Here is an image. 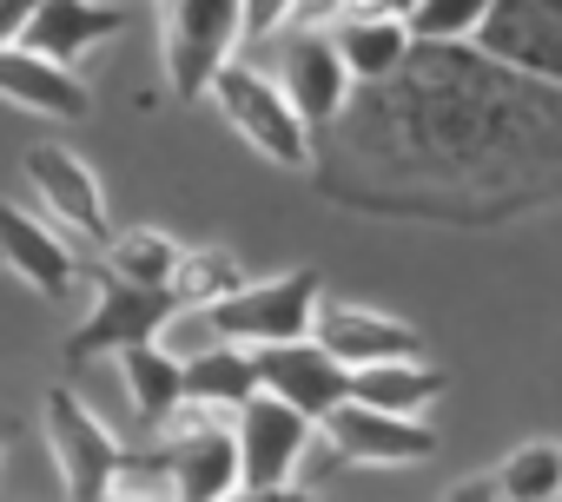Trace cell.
I'll return each mask as SVG.
<instances>
[{
	"label": "cell",
	"mask_w": 562,
	"mask_h": 502,
	"mask_svg": "<svg viewBox=\"0 0 562 502\" xmlns=\"http://www.w3.org/2000/svg\"><path fill=\"white\" fill-rule=\"evenodd\" d=\"M331 133L345 159L391 185L384 212L503 218L549 198L562 100L549 80L509 73L470 41H417L391 80L351 93Z\"/></svg>",
	"instance_id": "1"
},
{
	"label": "cell",
	"mask_w": 562,
	"mask_h": 502,
	"mask_svg": "<svg viewBox=\"0 0 562 502\" xmlns=\"http://www.w3.org/2000/svg\"><path fill=\"white\" fill-rule=\"evenodd\" d=\"M212 106L225 113V126L258 152V159H271L278 172H312L318 166V133L305 126V113L292 106V93L278 87V73L271 67H251V60H225L218 73H212Z\"/></svg>",
	"instance_id": "2"
},
{
	"label": "cell",
	"mask_w": 562,
	"mask_h": 502,
	"mask_svg": "<svg viewBox=\"0 0 562 502\" xmlns=\"http://www.w3.org/2000/svg\"><path fill=\"white\" fill-rule=\"evenodd\" d=\"M232 430H238V489L245 495H285L305 469V449L318 436V423L305 410H292L285 397H245L232 410Z\"/></svg>",
	"instance_id": "3"
},
{
	"label": "cell",
	"mask_w": 562,
	"mask_h": 502,
	"mask_svg": "<svg viewBox=\"0 0 562 502\" xmlns=\"http://www.w3.org/2000/svg\"><path fill=\"white\" fill-rule=\"evenodd\" d=\"M318 298H325V278L318 272H278V278H245L218 311V331L232 344H285V338H312L318 324Z\"/></svg>",
	"instance_id": "4"
},
{
	"label": "cell",
	"mask_w": 562,
	"mask_h": 502,
	"mask_svg": "<svg viewBox=\"0 0 562 502\" xmlns=\"http://www.w3.org/2000/svg\"><path fill=\"white\" fill-rule=\"evenodd\" d=\"M159 47L172 93H205L212 73L238 54V0H159Z\"/></svg>",
	"instance_id": "5"
},
{
	"label": "cell",
	"mask_w": 562,
	"mask_h": 502,
	"mask_svg": "<svg viewBox=\"0 0 562 502\" xmlns=\"http://www.w3.org/2000/svg\"><path fill=\"white\" fill-rule=\"evenodd\" d=\"M271 41H278V60H271L278 87L292 93V106L305 113L312 133H331L338 113H345L351 93H358V80H351V67H345L331 27H285V34H271Z\"/></svg>",
	"instance_id": "6"
},
{
	"label": "cell",
	"mask_w": 562,
	"mask_h": 502,
	"mask_svg": "<svg viewBox=\"0 0 562 502\" xmlns=\"http://www.w3.org/2000/svg\"><path fill=\"white\" fill-rule=\"evenodd\" d=\"M318 436L338 449V463H364V469H404V463H424L437 456V430L424 417H404V410H378V403H331L318 417Z\"/></svg>",
	"instance_id": "7"
},
{
	"label": "cell",
	"mask_w": 562,
	"mask_h": 502,
	"mask_svg": "<svg viewBox=\"0 0 562 502\" xmlns=\"http://www.w3.org/2000/svg\"><path fill=\"white\" fill-rule=\"evenodd\" d=\"M470 47L490 54L496 67H509V73L562 87V8L555 0H490Z\"/></svg>",
	"instance_id": "8"
},
{
	"label": "cell",
	"mask_w": 562,
	"mask_h": 502,
	"mask_svg": "<svg viewBox=\"0 0 562 502\" xmlns=\"http://www.w3.org/2000/svg\"><path fill=\"white\" fill-rule=\"evenodd\" d=\"M47 456L60 463V489L67 495H113L120 443L74 390H47Z\"/></svg>",
	"instance_id": "9"
},
{
	"label": "cell",
	"mask_w": 562,
	"mask_h": 502,
	"mask_svg": "<svg viewBox=\"0 0 562 502\" xmlns=\"http://www.w3.org/2000/svg\"><path fill=\"white\" fill-rule=\"evenodd\" d=\"M166 311H172V292H159V285H133V278L106 272V278L93 285V311H87V324L67 338V357H74V364H87V357H113V351L153 338Z\"/></svg>",
	"instance_id": "10"
},
{
	"label": "cell",
	"mask_w": 562,
	"mask_h": 502,
	"mask_svg": "<svg viewBox=\"0 0 562 502\" xmlns=\"http://www.w3.org/2000/svg\"><path fill=\"white\" fill-rule=\"evenodd\" d=\"M258 384L318 423L331 403L351 397V364L331 357L318 338H285V344H258Z\"/></svg>",
	"instance_id": "11"
},
{
	"label": "cell",
	"mask_w": 562,
	"mask_h": 502,
	"mask_svg": "<svg viewBox=\"0 0 562 502\" xmlns=\"http://www.w3.org/2000/svg\"><path fill=\"white\" fill-rule=\"evenodd\" d=\"M21 166H27L34 198H41L67 231H80L87 244H106V238H113L106 192H100V179H93V166H87L80 152H67V146H34Z\"/></svg>",
	"instance_id": "12"
},
{
	"label": "cell",
	"mask_w": 562,
	"mask_h": 502,
	"mask_svg": "<svg viewBox=\"0 0 562 502\" xmlns=\"http://www.w3.org/2000/svg\"><path fill=\"white\" fill-rule=\"evenodd\" d=\"M312 338L331 357H345L351 370L358 364H384V357H424V331L417 324H404V318H391L378 305H351V298H318Z\"/></svg>",
	"instance_id": "13"
},
{
	"label": "cell",
	"mask_w": 562,
	"mask_h": 502,
	"mask_svg": "<svg viewBox=\"0 0 562 502\" xmlns=\"http://www.w3.org/2000/svg\"><path fill=\"white\" fill-rule=\"evenodd\" d=\"M0 100H14V106H27V113H41V119H67V126L93 113L87 80H80L67 60L34 54L27 41H8V47H0Z\"/></svg>",
	"instance_id": "14"
},
{
	"label": "cell",
	"mask_w": 562,
	"mask_h": 502,
	"mask_svg": "<svg viewBox=\"0 0 562 502\" xmlns=\"http://www.w3.org/2000/svg\"><path fill=\"white\" fill-rule=\"evenodd\" d=\"M0 265L14 278H27L41 298H67L74 278H80L74 244L54 225H41L34 212H21V205H0Z\"/></svg>",
	"instance_id": "15"
},
{
	"label": "cell",
	"mask_w": 562,
	"mask_h": 502,
	"mask_svg": "<svg viewBox=\"0 0 562 502\" xmlns=\"http://www.w3.org/2000/svg\"><path fill=\"white\" fill-rule=\"evenodd\" d=\"M120 27H126V8H120V0H41L21 41H27L34 54H54V60L74 67L87 47L113 41Z\"/></svg>",
	"instance_id": "16"
},
{
	"label": "cell",
	"mask_w": 562,
	"mask_h": 502,
	"mask_svg": "<svg viewBox=\"0 0 562 502\" xmlns=\"http://www.w3.org/2000/svg\"><path fill=\"white\" fill-rule=\"evenodd\" d=\"M331 41H338V54H345V67H351L358 87L391 80V73L411 60V47H417V34H411L404 14H345V21L331 27Z\"/></svg>",
	"instance_id": "17"
},
{
	"label": "cell",
	"mask_w": 562,
	"mask_h": 502,
	"mask_svg": "<svg viewBox=\"0 0 562 502\" xmlns=\"http://www.w3.org/2000/svg\"><path fill=\"white\" fill-rule=\"evenodd\" d=\"M113 357H120V384H126V397H133L139 430H159V423L186 403V364H179L172 351H159L153 338H139V344H126V351H113Z\"/></svg>",
	"instance_id": "18"
},
{
	"label": "cell",
	"mask_w": 562,
	"mask_h": 502,
	"mask_svg": "<svg viewBox=\"0 0 562 502\" xmlns=\"http://www.w3.org/2000/svg\"><path fill=\"white\" fill-rule=\"evenodd\" d=\"M443 370L430 357H384V364H358L351 370V397L358 403H378V410H404V417H424L437 397H443Z\"/></svg>",
	"instance_id": "19"
},
{
	"label": "cell",
	"mask_w": 562,
	"mask_h": 502,
	"mask_svg": "<svg viewBox=\"0 0 562 502\" xmlns=\"http://www.w3.org/2000/svg\"><path fill=\"white\" fill-rule=\"evenodd\" d=\"M265 384H258V351L251 344H218V351H205V357H192L186 364V397L192 403H212V410H238L245 397H258Z\"/></svg>",
	"instance_id": "20"
},
{
	"label": "cell",
	"mask_w": 562,
	"mask_h": 502,
	"mask_svg": "<svg viewBox=\"0 0 562 502\" xmlns=\"http://www.w3.org/2000/svg\"><path fill=\"white\" fill-rule=\"evenodd\" d=\"M238 285H245V265H238L232 244H186L166 292H172L179 305H225Z\"/></svg>",
	"instance_id": "21"
},
{
	"label": "cell",
	"mask_w": 562,
	"mask_h": 502,
	"mask_svg": "<svg viewBox=\"0 0 562 502\" xmlns=\"http://www.w3.org/2000/svg\"><path fill=\"white\" fill-rule=\"evenodd\" d=\"M476 495H509V502H549L562 495V449L555 443H522L503 456V469L490 482H470Z\"/></svg>",
	"instance_id": "22"
},
{
	"label": "cell",
	"mask_w": 562,
	"mask_h": 502,
	"mask_svg": "<svg viewBox=\"0 0 562 502\" xmlns=\"http://www.w3.org/2000/svg\"><path fill=\"white\" fill-rule=\"evenodd\" d=\"M179 238L172 231H159V225H133V231H113L106 238V272H120V278H133V285H172V265H179Z\"/></svg>",
	"instance_id": "23"
},
{
	"label": "cell",
	"mask_w": 562,
	"mask_h": 502,
	"mask_svg": "<svg viewBox=\"0 0 562 502\" xmlns=\"http://www.w3.org/2000/svg\"><path fill=\"white\" fill-rule=\"evenodd\" d=\"M153 344L172 351L179 364H192V357H205V351H218V344H232V338L218 331V311H212V305H179V298H172V311L159 318Z\"/></svg>",
	"instance_id": "24"
},
{
	"label": "cell",
	"mask_w": 562,
	"mask_h": 502,
	"mask_svg": "<svg viewBox=\"0 0 562 502\" xmlns=\"http://www.w3.org/2000/svg\"><path fill=\"white\" fill-rule=\"evenodd\" d=\"M490 0H417L411 8V34L417 41H470Z\"/></svg>",
	"instance_id": "25"
},
{
	"label": "cell",
	"mask_w": 562,
	"mask_h": 502,
	"mask_svg": "<svg viewBox=\"0 0 562 502\" xmlns=\"http://www.w3.org/2000/svg\"><path fill=\"white\" fill-rule=\"evenodd\" d=\"M292 27V0H238V47H265Z\"/></svg>",
	"instance_id": "26"
},
{
	"label": "cell",
	"mask_w": 562,
	"mask_h": 502,
	"mask_svg": "<svg viewBox=\"0 0 562 502\" xmlns=\"http://www.w3.org/2000/svg\"><path fill=\"white\" fill-rule=\"evenodd\" d=\"M351 0H292V27H338Z\"/></svg>",
	"instance_id": "27"
},
{
	"label": "cell",
	"mask_w": 562,
	"mask_h": 502,
	"mask_svg": "<svg viewBox=\"0 0 562 502\" xmlns=\"http://www.w3.org/2000/svg\"><path fill=\"white\" fill-rule=\"evenodd\" d=\"M34 8H41V0H0V47H8V41H21V34H27Z\"/></svg>",
	"instance_id": "28"
},
{
	"label": "cell",
	"mask_w": 562,
	"mask_h": 502,
	"mask_svg": "<svg viewBox=\"0 0 562 502\" xmlns=\"http://www.w3.org/2000/svg\"><path fill=\"white\" fill-rule=\"evenodd\" d=\"M411 8H417V0H351L345 14H404L411 21Z\"/></svg>",
	"instance_id": "29"
}]
</instances>
